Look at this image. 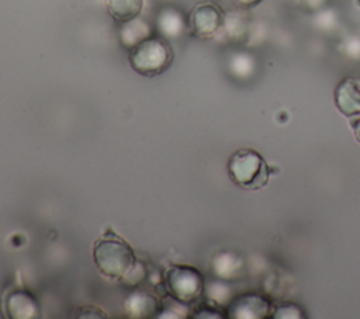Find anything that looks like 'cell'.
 <instances>
[{
    "mask_svg": "<svg viewBox=\"0 0 360 319\" xmlns=\"http://www.w3.org/2000/svg\"><path fill=\"white\" fill-rule=\"evenodd\" d=\"M93 260L97 270L111 280H122L136 263L134 249L114 233L94 242Z\"/></svg>",
    "mask_w": 360,
    "mask_h": 319,
    "instance_id": "obj_1",
    "label": "cell"
},
{
    "mask_svg": "<svg viewBox=\"0 0 360 319\" xmlns=\"http://www.w3.org/2000/svg\"><path fill=\"white\" fill-rule=\"evenodd\" d=\"M174 60L169 41L162 35H150L128 51V62L134 72L145 77L165 73Z\"/></svg>",
    "mask_w": 360,
    "mask_h": 319,
    "instance_id": "obj_2",
    "label": "cell"
},
{
    "mask_svg": "<svg viewBox=\"0 0 360 319\" xmlns=\"http://www.w3.org/2000/svg\"><path fill=\"white\" fill-rule=\"evenodd\" d=\"M229 178L245 190H259L270 180V167L260 152L243 148L231 155L226 163Z\"/></svg>",
    "mask_w": 360,
    "mask_h": 319,
    "instance_id": "obj_3",
    "label": "cell"
},
{
    "mask_svg": "<svg viewBox=\"0 0 360 319\" xmlns=\"http://www.w3.org/2000/svg\"><path fill=\"white\" fill-rule=\"evenodd\" d=\"M163 287L172 299L188 305L201 298L205 282L198 268L188 264H172L165 271Z\"/></svg>",
    "mask_w": 360,
    "mask_h": 319,
    "instance_id": "obj_4",
    "label": "cell"
},
{
    "mask_svg": "<svg viewBox=\"0 0 360 319\" xmlns=\"http://www.w3.org/2000/svg\"><path fill=\"white\" fill-rule=\"evenodd\" d=\"M188 28L198 38L214 37L225 22L222 7L214 1H201L188 14Z\"/></svg>",
    "mask_w": 360,
    "mask_h": 319,
    "instance_id": "obj_5",
    "label": "cell"
},
{
    "mask_svg": "<svg viewBox=\"0 0 360 319\" xmlns=\"http://www.w3.org/2000/svg\"><path fill=\"white\" fill-rule=\"evenodd\" d=\"M273 304L259 292H242L233 297L226 309V318L231 319H264L270 318Z\"/></svg>",
    "mask_w": 360,
    "mask_h": 319,
    "instance_id": "obj_6",
    "label": "cell"
},
{
    "mask_svg": "<svg viewBox=\"0 0 360 319\" xmlns=\"http://www.w3.org/2000/svg\"><path fill=\"white\" fill-rule=\"evenodd\" d=\"M3 311L10 319H37L41 316L38 299L32 292L24 288H13L6 292Z\"/></svg>",
    "mask_w": 360,
    "mask_h": 319,
    "instance_id": "obj_7",
    "label": "cell"
},
{
    "mask_svg": "<svg viewBox=\"0 0 360 319\" xmlns=\"http://www.w3.org/2000/svg\"><path fill=\"white\" fill-rule=\"evenodd\" d=\"M335 105L346 117L360 115V79L347 76L342 79L333 93Z\"/></svg>",
    "mask_w": 360,
    "mask_h": 319,
    "instance_id": "obj_8",
    "label": "cell"
},
{
    "mask_svg": "<svg viewBox=\"0 0 360 319\" xmlns=\"http://www.w3.org/2000/svg\"><path fill=\"white\" fill-rule=\"evenodd\" d=\"M125 312L131 318H152L160 312V304L152 294L134 289L125 301Z\"/></svg>",
    "mask_w": 360,
    "mask_h": 319,
    "instance_id": "obj_9",
    "label": "cell"
},
{
    "mask_svg": "<svg viewBox=\"0 0 360 319\" xmlns=\"http://www.w3.org/2000/svg\"><path fill=\"white\" fill-rule=\"evenodd\" d=\"M150 35H153L152 25L139 17L120 24L118 39H120L121 45L124 48H127L128 51L131 48L136 46L143 39L149 38Z\"/></svg>",
    "mask_w": 360,
    "mask_h": 319,
    "instance_id": "obj_10",
    "label": "cell"
},
{
    "mask_svg": "<svg viewBox=\"0 0 360 319\" xmlns=\"http://www.w3.org/2000/svg\"><path fill=\"white\" fill-rule=\"evenodd\" d=\"M158 27L160 31V35L167 38H177L180 37L186 27H188V21H186L184 15L173 7H167L160 10L158 15Z\"/></svg>",
    "mask_w": 360,
    "mask_h": 319,
    "instance_id": "obj_11",
    "label": "cell"
},
{
    "mask_svg": "<svg viewBox=\"0 0 360 319\" xmlns=\"http://www.w3.org/2000/svg\"><path fill=\"white\" fill-rule=\"evenodd\" d=\"M110 17L118 22H127L139 17L143 8V0H105Z\"/></svg>",
    "mask_w": 360,
    "mask_h": 319,
    "instance_id": "obj_12",
    "label": "cell"
},
{
    "mask_svg": "<svg viewBox=\"0 0 360 319\" xmlns=\"http://www.w3.org/2000/svg\"><path fill=\"white\" fill-rule=\"evenodd\" d=\"M305 311L295 302H280L277 305H273L270 318L274 319H302L305 318Z\"/></svg>",
    "mask_w": 360,
    "mask_h": 319,
    "instance_id": "obj_13",
    "label": "cell"
},
{
    "mask_svg": "<svg viewBox=\"0 0 360 319\" xmlns=\"http://www.w3.org/2000/svg\"><path fill=\"white\" fill-rule=\"evenodd\" d=\"M191 318L194 319H222V318H226V313L212 305H208V304H200L194 308L193 313H191Z\"/></svg>",
    "mask_w": 360,
    "mask_h": 319,
    "instance_id": "obj_14",
    "label": "cell"
},
{
    "mask_svg": "<svg viewBox=\"0 0 360 319\" xmlns=\"http://www.w3.org/2000/svg\"><path fill=\"white\" fill-rule=\"evenodd\" d=\"M236 6L242 7V8H250V7H255L257 6L259 3H262L263 0H232Z\"/></svg>",
    "mask_w": 360,
    "mask_h": 319,
    "instance_id": "obj_15",
    "label": "cell"
},
{
    "mask_svg": "<svg viewBox=\"0 0 360 319\" xmlns=\"http://www.w3.org/2000/svg\"><path fill=\"white\" fill-rule=\"evenodd\" d=\"M352 128H353V134H354L356 139L360 142V115H357V117L352 121Z\"/></svg>",
    "mask_w": 360,
    "mask_h": 319,
    "instance_id": "obj_16",
    "label": "cell"
}]
</instances>
